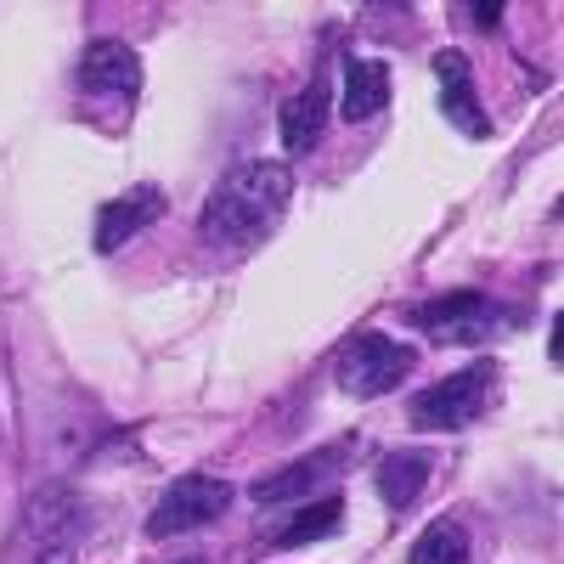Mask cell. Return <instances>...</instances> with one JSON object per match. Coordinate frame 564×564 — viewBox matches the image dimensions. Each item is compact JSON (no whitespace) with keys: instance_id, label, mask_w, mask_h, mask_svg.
Segmentation results:
<instances>
[{"instance_id":"cell-13","label":"cell","mask_w":564,"mask_h":564,"mask_svg":"<svg viewBox=\"0 0 564 564\" xmlns=\"http://www.w3.org/2000/svg\"><path fill=\"white\" fill-rule=\"evenodd\" d=\"M345 525V497H322V502H305L289 525H276V547H305V542H322Z\"/></svg>"},{"instance_id":"cell-6","label":"cell","mask_w":564,"mask_h":564,"mask_svg":"<svg viewBox=\"0 0 564 564\" xmlns=\"http://www.w3.org/2000/svg\"><path fill=\"white\" fill-rule=\"evenodd\" d=\"M350 468V446L339 441V446H316V452H305V457H294L289 468H276V475H260L254 486H249V497L260 502V508H276V502H294V497H311L316 486H327V480H339Z\"/></svg>"},{"instance_id":"cell-16","label":"cell","mask_w":564,"mask_h":564,"mask_svg":"<svg viewBox=\"0 0 564 564\" xmlns=\"http://www.w3.org/2000/svg\"><path fill=\"white\" fill-rule=\"evenodd\" d=\"M468 18H475L480 29H497L502 23V7H468Z\"/></svg>"},{"instance_id":"cell-12","label":"cell","mask_w":564,"mask_h":564,"mask_svg":"<svg viewBox=\"0 0 564 564\" xmlns=\"http://www.w3.org/2000/svg\"><path fill=\"white\" fill-rule=\"evenodd\" d=\"M430 468H435V457L430 452H390V457H379V475H372V486H379V497H384V508H412L417 497H423V486H430Z\"/></svg>"},{"instance_id":"cell-7","label":"cell","mask_w":564,"mask_h":564,"mask_svg":"<svg viewBox=\"0 0 564 564\" xmlns=\"http://www.w3.org/2000/svg\"><path fill=\"white\" fill-rule=\"evenodd\" d=\"M79 85L90 97H119L135 102L141 97V57L130 52L124 40H90L79 57Z\"/></svg>"},{"instance_id":"cell-2","label":"cell","mask_w":564,"mask_h":564,"mask_svg":"<svg viewBox=\"0 0 564 564\" xmlns=\"http://www.w3.org/2000/svg\"><path fill=\"white\" fill-rule=\"evenodd\" d=\"M406 322L417 327V334H430L441 345H486L497 334H508V327H520L525 311H513L480 289H457V294H435L406 311Z\"/></svg>"},{"instance_id":"cell-14","label":"cell","mask_w":564,"mask_h":564,"mask_svg":"<svg viewBox=\"0 0 564 564\" xmlns=\"http://www.w3.org/2000/svg\"><path fill=\"white\" fill-rule=\"evenodd\" d=\"M468 558H475V547H468V531H463V520H452V513L435 520L406 553V564H468Z\"/></svg>"},{"instance_id":"cell-10","label":"cell","mask_w":564,"mask_h":564,"mask_svg":"<svg viewBox=\"0 0 564 564\" xmlns=\"http://www.w3.org/2000/svg\"><path fill=\"white\" fill-rule=\"evenodd\" d=\"M159 215H164V193H159V186H135V193L102 204V215H97V254H119V249H124L130 238H141V231H148Z\"/></svg>"},{"instance_id":"cell-11","label":"cell","mask_w":564,"mask_h":564,"mask_svg":"<svg viewBox=\"0 0 564 564\" xmlns=\"http://www.w3.org/2000/svg\"><path fill=\"white\" fill-rule=\"evenodd\" d=\"M390 108V68L379 57H345V97H339V113L350 124H367Z\"/></svg>"},{"instance_id":"cell-4","label":"cell","mask_w":564,"mask_h":564,"mask_svg":"<svg viewBox=\"0 0 564 564\" xmlns=\"http://www.w3.org/2000/svg\"><path fill=\"white\" fill-rule=\"evenodd\" d=\"M412 367H417L412 345H401L390 334H350L334 356V379L356 401H379V395H390L395 384L412 379Z\"/></svg>"},{"instance_id":"cell-9","label":"cell","mask_w":564,"mask_h":564,"mask_svg":"<svg viewBox=\"0 0 564 564\" xmlns=\"http://www.w3.org/2000/svg\"><path fill=\"white\" fill-rule=\"evenodd\" d=\"M327 113H334V79L316 74L305 79L289 102H282V148L289 153H311L322 130H327Z\"/></svg>"},{"instance_id":"cell-17","label":"cell","mask_w":564,"mask_h":564,"mask_svg":"<svg viewBox=\"0 0 564 564\" xmlns=\"http://www.w3.org/2000/svg\"><path fill=\"white\" fill-rule=\"evenodd\" d=\"M181 564H209V558H181Z\"/></svg>"},{"instance_id":"cell-8","label":"cell","mask_w":564,"mask_h":564,"mask_svg":"<svg viewBox=\"0 0 564 564\" xmlns=\"http://www.w3.org/2000/svg\"><path fill=\"white\" fill-rule=\"evenodd\" d=\"M435 79H441V113L468 135V141H486L491 135V119L480 108V90H475V68H468L463 52H435Z\"/></svg>"},{"instance_id":"cell-15","label":"cell","mask_w":564,"mask_h":564,"mask_svg":"<svg viewBox=\"0 0 564 564\" xmlns=\"http://www.w3.org/2000/svg\"><path fill=\"white\" fill-rule=\"evenodd\" d=\"M34 564H74V542H57V547H45Z\"/></svg>"},{"instance_id":"cell-1","label":"cell","mask_w":564,"mask_h":564,"mask_svg":"<svg viewBox=\"0 0 564 564\" xmlns=\"http://www.w3.org/2000/svg\"><path fill=\"white\" fill-rule=\"evenodd\" d=\"M294 204V170L282 159L231 164L204 198V238L215 249H260Z\"/></svg>"},{"instance_id":"cell-3","label":"cell","mask_w":564,"mask_h":564,"mask_svg":"<svg viewBox=\"0 0 564 564\" xmlns=\"http://www.w3.org/2000/svg\"><path fill=\"white\" fill-rule=\"evenodd\" d=\"M497 379H502L497 361H475V367L452 372V379H441V384H430V390H417V395L406 401V412H412L417 430H430V435L468 430V423L486 417V406H491V395H497Z\"/></svg>"},{"instance_id":"cell-5","label":"cell","mask_w":564,"mask_h":564,"mask_svg":"<svg viewBox=\"0 0 564 564\" xmlns=\"http://www.w3.org/2000/svg\"><path fill=\"white\" fill-rule=\"evenodd\" d=\"M231 491L220 475H181L148 513V536L164 542V536H181V531H198V525H215L220 513L231 508Z\"/></svg>"}]
</instances>
